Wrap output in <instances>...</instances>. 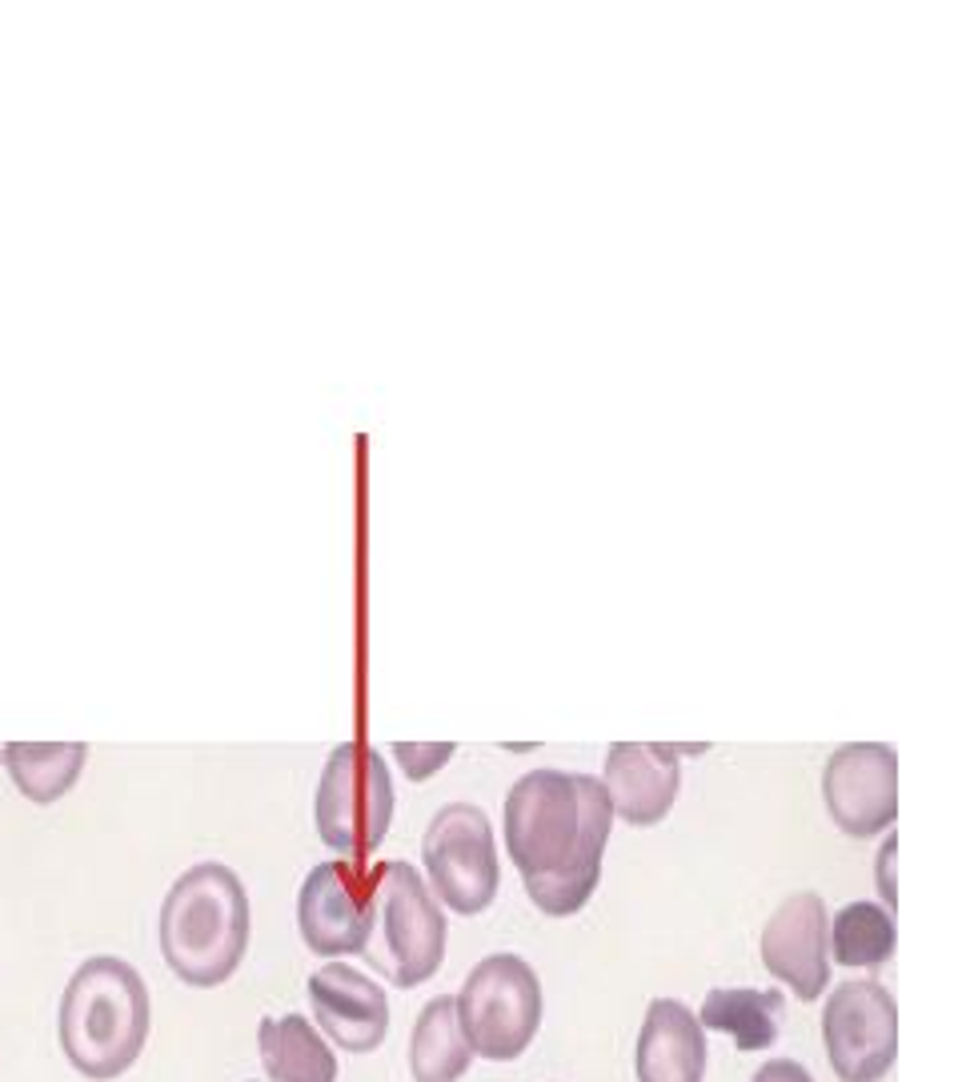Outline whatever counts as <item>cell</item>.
Segmentation results:
<instances>
[{
    "label": "cell",
    "instance_id": "5bb4252c",
    "mask_svg": "<svg viewBox=\"0 0 962 1082\" xmlns=\"http://www.w3.org/2000/svg\"><path fill=\"white\" fill-rule=\"evenodd\" d=\"M706 1030L698 1014L678 999H654L638 1030L634 1071L638 1082H702L706 1079Z\"/></svg>",
    "mask_w": 962,
    "mask_h": 1082
},
{
    "label": "cell",
    "instance_id": "ba28073f",
    "mask_svg": "<svg viewBox=\"0 0 962 1082\" xmlns=\"http://www.w3.org/2000/svg\"><path fill=\"white\" fill-rule=\"evenodd\" d=\"M381 862L333 858L313 866L297 895V926L313 955H365L377 914Z\"/></svg>",
    "mask_w": 962,
    "mask_h": 1082
},
{
    "label": "cell",
    "instance_id": "277c9868",
    "mask_svg": "<svg viewBox=\"0 0 962 1082\" xmlns=\"http://www.w3.org/2000/svg\"><path fill=\"white\" fill-rule=\"evenodd\" d=\"M377 943L365 958L401 990L430 982L446 958V914L410 862H381L377 870Z\"/></svg>",
    "mask_w": 962,
    "mask_h": 1082
},
{
    "label": "cell",
    "instance_id": "d6986e66",
    "mask_svg": "<svg viewBox=\"0 0 962 1082\" xmlns=\"http://www.w3.org/2000/svg\"><path fill=\"white\" fill-rule=\"evenodd\" d=\"M826 950L838 966H886L894 955V922L874 902H850L826 922Z\"/></svg>",
    "mask_w": 962,
    "mask_h": 1082
},
{
    "label": "cell",
    "instance_id": "7402d4cb",
    "mask_svg": "<svg viewBox=\"0 0 962 1082\" xmlns=\"http://www.w3.org/2000/svg\"><path fill=\"white\" fill-rule=\"evenodd\" d=\"M894 850H898V839H886V846H882V854H879V882H882V898L886 902H898V890H894V882H891V858H894Z\"/></svg>",
    "mask_w": 962,
    "mask_h": 1082
},
{
    "label": "cell",
    "instance_id": "7a4b0ae2",
    "mask_svg": "<svg viewBox=\"0 0 962 1082\" xmlns=\"http://www.w3.org/2000/svg\"><path fill=\"white\" fill-rule=\"evenodd\" d=\"M153 1026V1002L137 966L96 955L72 970L60 994L57 1043L77 1074L113 1082L141 1059Z\"/></svg>",
    "mask_w": 962,
    "mask_h": 1082
},
{
    "label": "cell",
    "instance_id": "6da1fadb",
    "mask_svg": "<svg viewBox=\"0 0 962 1082\" xmlns=\"http://www.w3.org/2000/svg\"><path fill=\"white\" fill-rule=\"evenodd\" d=\"M610 794L589 774L529 770L505 794V846L529 902L570 919L598 890L602 854L610 842Z\"/></svg>",
    "mask_w": 962,
    "mask_h": 1082
},
{
    "label": "cell",
    "instance_id": "3957f363",
    "mask_svg": "<svg viewBox=\"0 0 962 1082\" xmlns=\"http://www.w3.org/2000/svg\"><path fill=\"white\" fill-rule=\"evenodd\" d=\"M249 895L225 862L188 866L161 902L157 943L185 987L213 990L237 975L249 950Z\"/></svg>",
    "mask_w": 962,
    "mask_h": 1082
},
{
    "label": "cell",
    "instance_id": "2e32d148",
    "mask_svg": "<svg viewBox=\"0 0 962 1082\" xmlns=\"http://www.w3.org/2000/svg\"><path fill=\"white\" fill-rule=\"evenodd\" d=\"M787 999L782 990H746V987H718L702 999L698 1026L718 1030L738 1043V1050H766L778 1043Z\"/></svg>",
    "mask_w": 962,
    "mask_h": 1082
},
{
    "label": "cell",
    "instance_id": "4fadbf2b",
    "mask_svg": "<svg viewBox=\"0 0 962 1082\" xmlns=\"http://www.w3.org/2000/svg\"><path fill=\"white\" fill-rule=\"evenodd\" d=\"M606 794L610 810L630 827H657L678 798V750L654 742H618L606 754Z\"/></svg>",
    "mask_w": 962,
    "mask_h": 1082
},
{
    "label": "cell",
    "instance_id": "9a60e30c",
    "mask_svg": "<svg viewBox=\"0 0 962 1082\" xmlns=\"http://www.w3.org/2000/svg\"><path fill=\"white\" fill-rule=\"evenodd\" d=\"M257 1050L273 1082H337V1059L306 1014L265 1018Z\"/></svg>",
    "mask_w": 962,
    "mask_h": 1082
},
{
    "label": "cell",
    "instance_id": "52a82bcc",
    "mask_svg": "<svg viewBox=\"0 0 962 1082\" xmlns=\"http://www.w3.org/2000/svg\"><path fill=\"white\" fill-rule=\"evenodd\" d=\"M422 862L434 898L454 914H481L497 895V846L490 818L473 802H449L437 810L425 830Z\"/></svg>",
    "mask_w": 962,
    "mask_h": 1082
},
{
    "label": "cell",
    "instance_id": "30bf717a",
    "mask_svg": "<svg viewBox=\"0 0 962 1082\" xmlns=\"http://www.w3.org/2000/svg\"><path fill=\"white\" fill-rule=\"evenodd\" d=\"M822 798L843 834H882L898 818V754L882 742L838 745L822 770Z\"/></svg>",
    "mask_w": 962,
    "mask_h": 1082
},
{
    "label": "cell",
    "instance_id": "603a6c76",
    "mask_svg": "<svg viewBox=\"0 0 962 1082\" xmlns=\"http://www.w3.org/2000/svg\"><path fill=\"white\" fill-rule=\"evenodd\" d=\"M0 754H4V745H0Z\"/></svg>",
    "mask_w": 962,
    "mask_h": 1082
},
{
    "label": "cell",
    "instance_id": "ac0fdd59",
    "mask_svg": "<svg viewBox=\"0 0 962 1082\" xmlns=\"http://www.w3.org/2000/svg\"><path fill=\"white\" fill-rule=\"evenodd\" d=\"M470 1062H473V1050L466 1043V1035H461L454 999L442 994V999L425 1002V1011L417 1014L410 1035L413 1082H458L461 1074L470 1071Z\"/></svg>",
    "mask_w": 962,
    "mask_h": 1082
},
{
    "label": "cell",
    "instance_id": "8fae6325",
    "mask_svg": "<svg viewBox=\"0 0 962 1082\" xmlns=\"http://www.w3.org/2000/svg\"><path fill=\"white\" fill-rule=\"evenodd\" d=\"M826 902L814 890L790 895L763 926V966L787 982L802 1002H814L831 987L826 950Z\"/></svg>",
    "mask_w": 962,
    "mask_h": 1082
},
{
    "label": "cell",
    "instance_id": "44dd1931",
    "mask_svg": "<svg viewBox=\"0 0 962 1082\" xmlns=\"http://www.w3.org/2000/svg\"><path fill=\"white\" fill-rule=\"evenodd\" d=\"M751 1082H814V1079H810V1071L802 1067V1062H794V1059H770L766 1067H758V1071H754Z\"/></svg>",
    "mask_w": 962,
    "mask_h": 1082
},
{
    "label": "cell",
    "instance_id": "e0dca14e",
    "mask_svg": "<svg viewBox=\"0 0 962 1082\" xmlns=\"http://www.w3.org/2000/svg\"><path fill=\"white\" fill-rule=\"evenodd\" d=\"M89 758L84 742H9L0 754V766L9 770L12 786L36 806L65 798L77 786Z\"/></svg>",
    "mask_w": 962,
    "mask_h": 1082
},
{
    "label": "cell",
    "instance_id": "ffe728a7",
    "mask_svg": "<svg viewBox=\"0 0 962 1082\" xmlns=\"http://www.w3.org/2000/svg\"><path fill=\"white\" fill-rule=\"evenodd\" d=\"M393 754L401 758V766H405V774H410V778H430V774H437V770L449 762L454 745H446V742H437V745L398 742V745H393Z\"/></svg>",
    "mask_w": 962,
    "mask_h": 1082
},
{
    "label": "cell",
    "instance_id": "9c48e42d",
    "mask_svg": "<svg viewBox=\"0 0 962 1082\" xmlns=\"http://www.w3.org/2000/svg\"><path fill=\"white\" fill-rule=\"evenodd\" d=\"M822 1043L843 1082H879L898 1059V1006L882 982H843L822 1006Z\"/></svg>",
    "mask_w": 962,
    "mask_h": 1082
},
{
    "label": "cell",
    "instance_id": "5b68a950",
    "mask_svg": "<svg viewBox=\"0 0 962 1082\" xmlns=\"http://www.w3.org/2000/svg\"><path fill=\"white\" fill-rule=\"evenodd\" d=\"M454 1011L473 1055L514 1062L541 1026V982L526 958L490 955L461 982Z\"/></svg>",
    "mask_w": 962,
    "mask_h": 1082
},
{
    "label": "cell",
    "instance_id": "7c38bea8",
    "mask_svg": "<svg viewBox=\"0 0 962 1082\" xmlns=\"http://www.w3.org/2000/svg\"><path fill=\"white\" fill-rule=\"evenodd\" d=\"M313 1023L350 1055H369L389 1035V999L374 978L345 963H325L309 975Z\"/></svg>",
    "mask_w": 962,
    "mask_h": 1082
},
{
    "label": "cell",
    "instance_id": "8992f818",
    "mask_svg": "<svg viewBox=\"0 0 962 1082\" xmlns=\"http://www.w3.org/2000/svg\"><path fill=\"white\" fill-rule=\"evenodd\" d=\"M393 818V778L386 758L365 742H341L318 782L313 822L329 850L362 858L381 846Z\"/></svg>",
    "mask_w": 962,
    "mask_h": 1082
}]
</instances>
